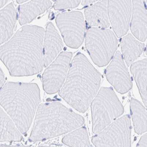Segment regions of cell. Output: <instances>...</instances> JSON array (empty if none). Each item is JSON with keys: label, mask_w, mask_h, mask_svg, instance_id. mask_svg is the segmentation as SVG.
Masks as SVG:
<instances>
[{"label": "cell", "mask_w": 147, "mask_h": 147, "mask_svg": "<svg viewBox=\"0 0 147 147\" xmlns=\"http://www.w3.org/2000/svg\"><path fill=\"white\" fill-rule=\"evenodd\" d=\"M44 33L41 27L24 26L0 47V59L11 76H32L42 71Z\"/></svg>", "instance_id": "cell-1"}, {"label": "cell", "mask_w": 147, "mask_h": 147, "mask_svg": "<svg viewBox=\"0 0 147 147\" xmlns=\"http://www.w3.org/2000/svg\"><path fill=\"white\" fill-rule=\"evenodd\" d=\"M101 80V74L87 57L78 53L70 64L59 95L75 110L84 113L98 93Z\"/></svg>", "instance_id": "cell-2"}, {"label": "cell", "mask_w": 147, "mask_h": 147, "mask_svg": "<svg viewBox=\"0 0 147 147\" xmlns=\"http://www.w3.org/2000/svg\"><path fill=\"white\" fill-rule=\"evenodd\" d=\"M40 101L36 84L9 82L0 90V105L23 134L29 130Z\"/></svg>", "instance_id": "cell-3"}, {"label": "cell", "mask_w": 147, "mask_h": 147, "mask_svg": "<svg viewBox=\"0 0 147 147\" xmlns=\"http://www.w3.org/2000/svg\"><path fill=\"white\" fill-rule=\"evenodd\" d=\"M84 118L58 102L41 104L36 113L30 142L47 140L71 132L81 127Z\"/></svg>", "instance_id": "cell-4"}, {"label": "cell", "mask_w": 147, "mask_h": 147, "mask_svg": "<svg viewBox=\"0 0 147 147\" xmlns=\"http://www.w3.org/2000/svg\"><path fill=\"white\" fill-rule=\"evenodd\" d=\"M92 131L100 132L124 113V108L111 88L102 87L91 103Z\"/></svg>", "instance_id": "cell-5"}, {"label": "cell", "mask_w": 147, "mask_h": 147, "mask_svg": "<svg viewBox=\"0 0 147 147\" xmlns=\"http://www.w3.org/2000/svg\"><path fill=\"white\" fill-rule=\"evenodd\" d=\"M86 46L92 61L97 66L107 64L115 55L118 40L114 32L107 28L92 27L86 36Z\"/></svg>", "instance_id": "cell-6"}, {"label": "cell", "mask_w": 147, "mask_h": 147, "mask_svg": "<svg viewBox=\"0 0 147 147\" xmlns=\"http://www.w3.org/2000/svg\"><path fill=\"white\" fill-rule=\"evenodd\" d=\"M131 125L129 115L110 123L100 132L92 138L96 147H131Z\"/></svg>", "instance_id": "cell-7"}, {"label": "cell", "mask_w": 147, "mask_h": 147, "mask_svg": "<svg viewBox=\"0 0 147 147\" xmlns=\"http://www.w3.org/2000/svg\"><path fill=\"white\" fill-rule=\"evenodd\" d=\"M56 22L67 46L75 49L81 46L86 28L82 13L74 11L61 13L57 16Z\"/></svg>", "instance_id": "cell-8"}, {"label": "cell", "mask_w": 147, "mask_h": 147, "mask_svg": "<svg viewBox=\"0 0 147 147\" xmlns=\"http://www.w3.org/2000/svg\"><path fill=\"white\" fill-rule=\"evenodd\" d=\"M72 57V53L62 52L48 67L42 75L43 87L48 94L59 92L66 76Z\"/></svg>", "instance_id": "cell-9"}, {"label": "cell", "mask_w": 147, "mask_h": 147, "mask_svg": "<svg viewBox=\"0 0 147 147\" xmlns=\"http://www.w3.org/2000/svg\"><path fill=\"white\" fill-rule=\"evenodd\" d=\"M132 0H108L107 11L110 23L117 37L125 35L129 29Z\"/></svg>", "instance_id": "cell-10"}, {"label": "cell", "mask_w": 147, "mask_h": 147, "mask_svg": "<svg viewBox=\"0 0 147 147\" xmlns=\"http://www.w3.org/2000/svg\"><path fill=\"white\" fill-rule=\"evenodd\" d=\"M105 75L109 82L121 94L127 93L132 88L131 76L123 55L119 51L116 53L112 61L107 67Z\"/></svg>", "instance_id": "cell-11"}, {"label": "cell", "mask_w": 147, "mask_h": 147, "mask_svg": "<svg viewBox=\"0 0 147 147\" xmlns=\"http://www.w3.org/2000/svg\"><path fill=\"white\" fill-rule=\"evenodd\" d=\"M63 44L59 33L51 23L47 25L43 47L44 65L47 67L63 49Z\"/></svg>", "instance_id": "cell-12"}, {"label": "cell", "mask_w": 147, "mask_h": 147, "mask_svg": "<svg viewBox=\"0 0 147 147\" xmlns=\"http://www.w3.org/2000/svg\"><path fill=\"white\" fill-rule=\"evenodd\" d=\"M132 18L130 22L131 32L142 42L147 38V11L142 0H132Z\"/></svg>", "instance_id": "cell-13"}, {"label": "cell", "mask_w": 147, "mask_h": 147, "mask_svg": "<svg viewBox=\"0 0 147 147\" xmlns=\"http://www.w3.org/2000/svg\"><path fill=\"white\" fill-rule=\"evenodd\" d=\"M84 15L90 26L102 28L110 26L107 0H101L86 8L84 10Z\"/></svg>", "instance_id": "cell-14"}, {"label": "cell", "mask_w": 147, "mask_h": 147, "mask_svg": "<svg viewBox=\"0 0 147 147\" xmlns=\"http://www.w3.org/2000/svg\"><path fill=\"white\" fill-rule=\"evenodd\" d=\"M17 18V11L12 3L0 10V45L12 36Z\"/></svg>", "instance_id": "cell-15"}, {"label": "cell", "mask_w": 147, "mask_h": 147, "mask_svg": "<svg viewBox=\"0 0 147 147\" xmlns=\"http://www.w3.org/2000/svg\"><path fill=\"white\" fill-rule=\"evenodd\" d=\"M50 0H32L20 5L19 7V21L21 25L32 22L37 17L51 7Z\"/></svg>", "instance_id": "cell-16"}, {"label": "cell", "mask_w": 147, "mask_h": 147, "mask_svg": "<svg viewBox=\"0 0 147 147\" xmlns=\"http://www.w3.org/2000/svg\"><path fill=\"white\" fill-rule=\"evenodd\" d=\"M122 53L127 66H129L142 54L145 44L136 40L131 34H128L121 41Z\"/></svg>", "instance_id": "cell-17"}, {"label": "cell", "mask_w": 147, "mask_h": 147, "mask_svg": "<svg viewBox=\"0 0 147 147\" xmlns=\"http://www.w3.org/2000/svg\"><path fill=\"white\" fill-rule=\"evenodd\" d=\"M22 139L12 119L0 107V142H20Z\"/></svg>", "instance_id": "cell-18"}, {"label": "cell", "mask_w": 147, "mask_h": 147, "mask_svg": "<svg viewBox=\"0 0 147 147\" xmlns=\"http://www.w3.org/2000/svg\"><path fill=\"white\" fill-rule=\"evenodd\" d=\"M147 59H144L133 63L130 68L146 107L147 104Z\"/></svg>", "instance_id": "cell-19"}, {"label": "cell", "mask_w": 147, "mask_h": 147, "mask_svg": "<svg viewBox=\"0 0 147 147\" xmlns=\"http://www.w3.org/2000/svg\"><path fill=\"white\" fill-rule=\"evenodd\" d=\"M131 110L135 132L141 135L146 132L147 114L145 107L138 100L132 98Z\"/></svg>", "instance_id": "cell-20"}, {"label": "cell", "mask_w": 147, "mask_h": 147, "mask_svg": "<svg viewBox=\"0 0 147 147\" xmlns=\"http://www.w3.org/2000/svg\"><path fill=\"white\" fill-rule=\"evenodd\" d=\"M62 142L70 147H92L88 135L85 127L76 129L73 132L67 134L63 138Z\"/></svg>", "instance_id": "cell-21"}, {"label": "cell", "mask_w": 147, "mask_h": 147, "mask_svg": "<svg viewBox=\"0 0 147 147\" xmlns=\"http://www.w3.org/2000/svg\"><path fill=\"white\" fill-rule=\"evenodd\" d=\"M82 0H56L54 5L55 10L74 8L79 6Z\"/></svg>", "instance_id": "cell-22"}, {"label": "cell", "mask_w": 147, "mask_h": 147, "mask_svg": "<svg viewBox=\"0 0 147 147\" xmlns=\"http://www.w3.org/2000/svg\"><path fill=\"white\" fill-rule=\"evenodd\" d=\"M136 146L147 147V135L146 133L142 136Z\"/></svg>", "instance_id": "cell-23"}, {"label": "cell", "mask_w": 147, "mask_h": 147, "mask_svg": "<svg viewBox=\"0 0 147 147\" xmlns=\"http://www.w3.org/2000/svg\"><path fill=\"white\" fill-rule=\"evenodd\" d=\"M5 82V78L4 74L0 67V89L3 86Z\"/></svg>", "instance_id": "cell-24"}, {"label": "cell", "mask_w": 147, "mask_h": 147, "mask_svg": "<svg viewBox=\"0 0 147 147\" xmlns=\"http://www.w3.org/2000/svg\"><path fill=\"white\" fill-rule=\"evenodd\" d=\"M82 4L84 6H86L90 4L91 3L95 2L98 0H82Z\"/></svg>", "instance_id": "cell-25"}, {"label": "cell", "mask_w": 147, "mask_h": 147, "mask_svg": "<svg viewBox=\"0 0 147 147\" xmlns=\"http://www.w3.org/2000/svg\"><path fill=\"white\" fill-rule=\"evenodd\" d=\"M9 0H0V8L3 7Z\"/></svg>", "instance_id": "cell-26"}, {"label": "cell", "mask_w": 147, "mask_h": 147, "mask_svg": "<svg viewBox=\"0 0 147 147\" xmlns=\"http://www.w3.org/2000/svg\"><path fill=\"white\" fill-rule=\"evenodd\" d=\"M16 1L18 3L20 4L26 2V1H28V0H16Z\"/></svg>", "instance_id": "cell-27"}, {"label": "cell", "mask_w": 147, "mask_h": 147, "mask_svg": "<svg viewBox=\"0 0 147 147\" xmlns=\"http://www.w3.org/2000/svg\"><path fill=\"white\" fill-rule=\"evenodd\" d=\"M52 1H56V0H52Z\"/></svg>", "instance_id": "cell-28"}, {"label": "cell", "mask_w": 147, "mask_h": 147, "mask_svg": "<svg viewBox=\"0 0 147 147\" xmlns=\"http://www.w3.org/2000/svg\"><path fill=\"white\" fill-rule=\"evenodd\" d=\"M146 1H147V0H146Z\"/></svg>", "instance_id": "cell-29"}]
</instances>
